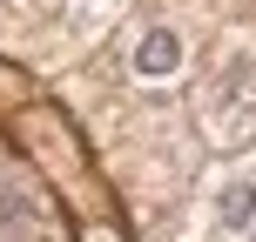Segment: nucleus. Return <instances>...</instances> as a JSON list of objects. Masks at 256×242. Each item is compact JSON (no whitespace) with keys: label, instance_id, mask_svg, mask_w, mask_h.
Wrapping results in <instances>:
<instances>
[{"label":"nucleus","instance_id":"7ed1b4c3","mask_svg":"<svg viewBox=\"0 0 256 242\" xmlns=\"http://www.w3.org/2000/svg\"><path fill=\"white\" fill-rule=\"evenodd\" d=\"M182 67H189V34H182L176 20H148L135 40H128V74H135V81H148V88L176 81Z\"/></svg>","mask_w":256,"mask_h":242},{"label":"nucleus","instance_id":"423d86ee","mask_svg":"<svg viewBox=\"0 0 256 242\" xmlns=\"http://www.w3.org/2000/svg\"><path fill=\"white\" fill-rule=\"evenodd\" d=\"M250 242H256V236H250Z\"/></svg>","mask_w":256,"mask_h":242},{"label":"nucleus","instance_id":"f03ea898","mask_svg":"<svg viewBox=\"0 0 256 242\" xmlns=\"http://www.w3.org/2000/svg\"><path fill=\"white\" fill-rule=\"evenodd\" d=\"M209 236L202 242H250L256 236V162L250 168H222L209 182Z\"/></svg>","mask_w":256,"mask_h":242},{"label":"nucleus","instance_id":"f257e3e1","mask_svg":"<svg viewBox=\"0 0 256 242\" xmlns=\"http://www.w3.org/2000/svg\"><path fill=\"white\" fill-rule=\"evenodd\" d=\"M202 128L222 148L256 135V47H230L216 61V74L202 88Z\"/></svg>","mask_w":256,"mask_h":242},{"label":"nucleus","instance_id":"20e7f679","mask_svg":"<svg viewBox=\"0 0 256 242\" xmlns=\"http://www.w3.org/2000/svg\"><path fill=\"white\" fill-rule=\"evenodd\" d=\"M0 242H34V202L0 182Z\"/></svg>","mask_w":256,"mask_h":242},{"label":"nucleus","instance_id":"39448f33","mask_svg":"<svg viewBox=\"0 0 256 242\" xmlns=\"http://www.w3.org/2000/svg\"><path fill=\"white\" fill-rule=\"evenodd\" d=\"M81 7H102V0H81Z\"/></svg>","mask_w":256,"mask_h":242}]
</instances>
